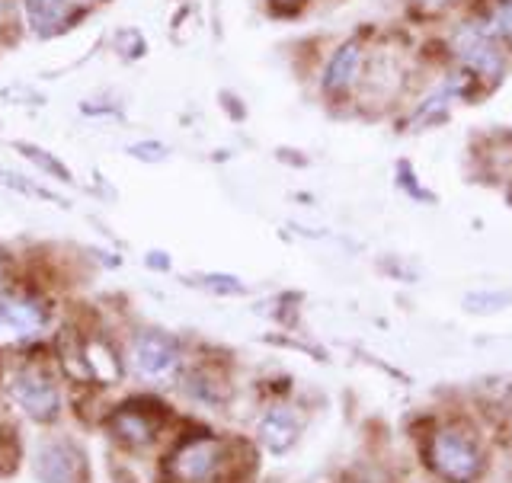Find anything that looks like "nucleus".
Wrapping results in <instances>:
<instances>
[{"mask_svg": "<svg viewBox=\"0 0 512 483\" xmlns=\"http://www.w3.org/2000/svg\"><path fill=\"white\" fill-rule=\"evenodd\" d=\"M26 154L36 160V164H42V170H48V173H55V176H61V180H68V170H64L58 160H48V157H42V151L39 148H26Z\"/></svg>", "mask_w": 512, "mask_h": 483, "instance_id": "obj_13", "label": "nucleus"}, {"mask_svg": "<svg viewBox=\"0 0 512 483\" xmlns=\"http://www.w3.org/2000/svg\"><path fill=\"white\" fill-rule=\"evenodd\" d=\"M13 400L23 407L26 416H32L36 423H52L58 416V384L52 378V372H45L39 365H29V368H20V372L13 375Z\"/></svg>", "mask_w": 512, "mask_h": 483, "instance_id": "obj_3", "label": "nucleus"}, {"mask_svg": "<svg viewBox=\"0 0 512 483\" xmlns=\"http://www.w3.org/2000/svg\"><path fill=\"white\" fill-rule=\"evenodd\" d=\"M298 432H301V420H298V413L288 407L269 410L260 420V439L269 452H288V448L295 445Z\"/></svg>", "mask_w": 512, "mask_h": 483, "instance_id": "obj_9", "label": "nucleus"}, {"mask_svg": "<svg viewBox=\"0 0 512 483\" xmlns=\"http://www.w3.org/2000/svg\"><path fill=\"white\" fill-rule=\"evenodd\" d=\"M48 317L39 301L23 295H0V343H26L45 330Z\"/></svg>", "mask_w": 512, "mask_h": 483, "instance_id": "obj_5", "label": "nucleus"}, {"mask_svg": "<svg viewBox=\"0 0 512 483\" xmlns=\"http://www.w3.org/2000/svg\"><path fill=\"white\" fill-rule=\"evenodd\" d=\"M221 445L215 439H196L186 442L180 452L170 458V471L180 483H202L208 474L215 471Z\"/></svg>", "mask_w": 512, "mask_h": 483, "instance_id": "obj_8", "label": "nucleus"}, {"mask_svg": "<svg viewBox=\"0 0 512 483\" xmlns=\"http://www.w3.org/2000/svg\"><path fill=\"white\" fill-rule=\"evenodd\" d=\"M23 4L29 13V23L42 32L61 26L71 16V0H23Z\"/></svg>", "mask_w": 512, "mask_h": 483, "instance_id": "obj_10", "label": "nucleus"}, {"mask_svg": "<svg viewBox=\"0 0 512 483\" xmlns=\"http://www.w3.org/2000/svg\"><path fill=\"white\" fill-rule=\"evenodd\" d=\"M112 429H116V436H122L125 442H148L154 436V423L135 407H122L116 413V420H112Z\"/></svg>", "mask_w": 512, "mask_h": 483, "instance_id": "obj_11", "label": "nucleus"}, {"mask_svg": "<svg viewBox=\"0 0 512 483\" xmlns=\"http://www.w3.org/2000/svg\"><path fill=\"white\" fill-rule=\"evenodd\" d=\"M362 68H365V45L359 39H346L343 45H336L333 55L327 58L320 87H324V93L333 96V100H340L343 93H349L362 80Z\"/></svg>", "mask_w": 512, "mask_h": 483, "instance_id": "obj_7", "label": "nucleus"}, {"mask_svg": "<svg viewBox=\"0 0 512 483\" xmlns=\"http://www.w3.org/2000/svg\"><path fill=\"white\" fill-rule=\"evenodd\" d=\"M180 365V346L164 333H141L132 343V368L148 381H164Z\"/></svg>", "mask_w": 512, "mask_h": 483, "instance_id": "obj_6", "label": "nucleus"}, {"mask_svg": "<svg viewBox=\"0 0 512 483\" xmlns=\"http://www.w3.org/2000/svg\"><path fill=\"white\" fill-rule=\"evenodd\" d=\"M452 52L461 71H468L477 80H500L509 68L503 42H496L480 23H461L452 32Z\"/></svg>", "mask_w": 512, "mask_h": 483, "instance_id": "obj_1", "label": "nucleus"}, {"mask_svg": "<svg viewBox=\"0 0 512 483\" xmlns=\"http://www.w3.org/2000/svg\"><path fill=\"white\" fill-rule=\"evenodd\" d=\"M420 4H426V7H445L448 0H420Z\"/></svg>", "mask_w": 512, "mask_h": 483, "instance_id": "obj_14", "label": "nucleus"}, {"mask_svg": "<svg viewBox=\"0 0 512 483\" xmlns=\"http://www.w3.org/2000/svg\"><path fill=\"white\" fill-rule=\"evenodd\" d=\"M36 474L42 483H87V464L68 439H48L36 452Z\"/></svg>", "mask_w": 512, "mask_h": 483, "instance_id": "obj_4", "label": "nucleus"}, {"mask_svg": "<svg viewBox=\"0 0 512 483\" xmlns=\"http://www.w3.org/2000/svg\"><path fill=\"white\" fill-rule=\"evenodd\" d=\"M429 461L448 483H474L484 471V458H480L477 445L461 432H439L432 439Z\"/></svg>", "mask_w": 512, "mask_h": 483, "instance_id": "obj_2", "label": "nucleus"}, {"mask_svg": "<svg viewBox=\"0 0 512 483\" xmlns=\"http://www.w3.org/2000/svg\"><path fill=\"white\" fill-rule=\"evenodd\" d=\"M477 23L484 26L496 42H503V45L512 42V0H496Z\"/></svg>", "mask_w": 512, "mask_h": 483, "instance_id": "obj_12", "label": "nucleus"}]
</instances>
